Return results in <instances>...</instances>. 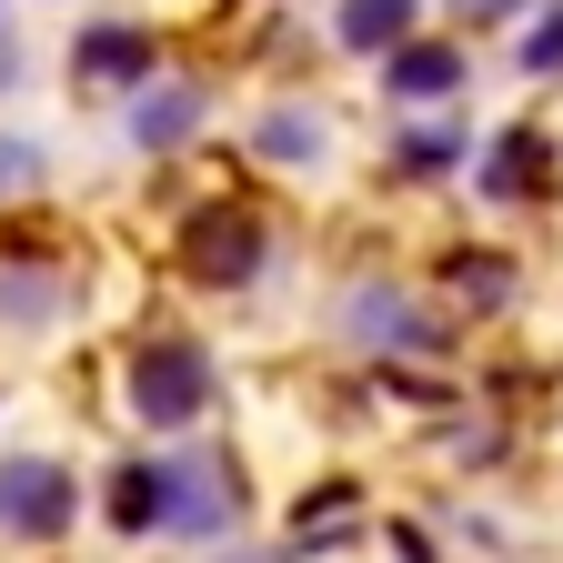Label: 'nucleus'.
Wrapping results in <instances>:
<instances>
[{"instance_id": "obj_1", "label": "nucleus", "mask_w": 563, "mask_h": 563, "mask_svg": "<svg viewBox=\"0 0 563 563\" xmlns=\"http://www.w3.org/2000/svg\"><path fill=\"white\" fill-rule=\"evenodd\" d=\"M211 402V352L162 332V342H141V363H131V412L141 422H162V433H181V422H201Z\"/></svg>"}, {"instance_id": "obj_2", "label": "nucleus", "mask_w": 563, "mask_h": 563, "mask_svg": "<svg viewBox=\"0 0 563 563\" xmlns=\"http://www.w3.org/2000/svg\"><path fill=\"white\" fill-rule=\"evenodd\" d=\"M70 514H81L70 463H51V453H11V463H0V533L51 543V533H70Z\"/></svg>"}, {"instance_id": "obj_3", "label": "nucleus", "mask_w": 563, "mask_h": 563, "mask_svg": "<svg viewBox=\"0 0 563 563\" xmlns=\"http://www.w3.org/2000/svg\"><path fill=\"white\" fill-rule=\"evenodd\" d=\"M181 262L201 272V282H252L262 272V222H252V211H201V222L181 232Z\"/></svg>"}, {"instance_id": "obj_4", "label": "nucleus", "mask_w": 563, "mask_h": 563, "mask_svg": "<svg viewBox=\"0 0 563 563\" xmlns=\"http://www.w3.org/2000/svg\"><path fill=\"white\" fill-rule=\"evenodd\" d=\"M232 514V473L222 463H162V523L172 533H211Z\"/></svg>"}, {"instance_id": "obj_5", "label": "nucleus", "mask_w": 563, "mask_h": 563, "mask_svg": "<svg viewBox=\"0 0 563 563\" xmlns=\"http://www.w3.org/2000/svg\"><path fill=\"white\" fill-rule=\"evenodd\" d=\"M463 81V51L443 41H393V101H443Z\"/></svg>"}, {"instance_id": "obj_6", "label": "nucleus", "mask_w": 563, "mask_h": 563, "mask_svg": "<svg viewBox=\"0 0 563 563\" xmlns=\"http://www.w3.org/2000/svg\"><path fill=\"white\" fill-rule=\"evenodd\" d=\"M70 70L81 81H131V70H152V31H91Z\"/></svg>"}, {"instance_id": "obj_7", "label": "nucleus", "mask_w": 563, "mask_h": 563, "mask_svg": "<svg viewBox=\"0 0 563 563\" xmlns=\"http://www.w3.org/2000/svg\"><path fill=\"white\" fill-rule=\"evenodd\" d=\"M412 31V0H342V41L352 51H393Z\"/></svg>"}, {"instance_id": "obj_8", "label": "nucleus", "mask_w": 563, "mask_h": 563, "mask_svg": "<svg viewBox=\"0 0 563 563\" xmlns=\"http://www.w3.org/2000/svg\"><path fill=\"white\" fill-rule=\"evenodd\" d=\"M111 514L141 533V523H162V463H131L121 483H111Z\"/></svg>"}, {"instance_id": "obj_9", "label": "nucleus", "mask_w": 563, "mask_h": 563, "mask_svg": "<svg viewBox=\"0 0 563 563\" xmlns=\"http://www.w3.org/2000/svg\"><path fill=\"white\" fill-rule=\"evenodd\" d=\"M201 111H191V91H141V111H131V131L141 141H181Z\"/></svg>"}, {"instance_id": "obj_10", "label": "nucleus", "mask_w": 563, "mask_h": 563, "mask_svg": "<svg viewBox=\"0 0 563 563\" xmlns=\"http://www.w3.org/2000/svg\"><path fill=\"white\" fill-rule=\"evenodd\" d=\"M533 162H543V141H533V131H514L504 152H493V191H533Z\"/></svg>"}, {"instance_id": "obj_11", "label": "nucleus", "mask_w": 563, "mask_h": 563, "mask_svg": "<svg viewBox=\"0 0 563 563\" xmlns=\"http://www.w3.org/2000/svg\"><path fill=\"white\" fill-rule=\"evenodd\" d=\"M31 181H41V152H31V141H0V201L31 191Z\"/></svg>"}, {"instance_id": "obj_12", "label": "nucleus", "mask_w": 563, "mask_h": 563, "mask_svg": "<svg viewBox=\"0 0 563 563\" xmlns=\"http://www.w3.org/2000/svg\"><path fill=\"white\" fill-rule=\"evenodd\" d=\"M523 60H533V70H553V60H563V11H553V31H533V41H523Z\"/></svg>"}, {"instance_id": "obj_13", "label": "nucleus", "mask_w": 563, "mask_h": 563, "mask_svg": "<svg viewBox=\"0 0 563 563\" xmlns=\"http://www.w3.org/2000/svg\"><path fill=\"white\" fill-rule=\"evenodd\" d=\"M453 11H514V0H453Z\"/></svg>"}]
</instances>
